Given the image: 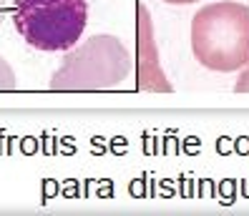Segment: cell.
Masks as SVG:
<instances>
[{
    "label": "cell",
    "mask_w": 249,
    "mask_h": 216,
    "mask_svg": "<svg viewBox=\"0 0 249 216\" xmlns=\"http://www.w3.org/2000/svg\"><path fill=\"white\" fill-rule=\"evenodd\" d=\"M192 53L216 73L244 68L249 63V8L231 0L204 5L192 18Z\"/></svg>",
    "instance_id": "6da1fadb"
},
{
    "label": "cell",
    "mask_w": 249,
    "mask_h": 216,
    "mask_svg": "<svg viewBox=\"0 0 249 216\" xmlns=\"http://www.w3.org/2000/svg\"><path fill=\"white\" fill-rule=\"evenodd\" d=\"M89 23V0H16L13 25L20 38L43 53L73 48Z\"/></svg>",
    "instance_id": "7a4b0ae2"
},
{
    "label": "cell",
    "mask_w": 249,
    "mask_h": 216,
    "mask_svg": "<svg viewBox=\"0 0 249 216\" xmlns=\"http://www.w3.org/2000/svg\"><path fill=\"white\" fill-rule=\"evenodd\" d=\"M234 91H237V93H249V63L244 66V70L239 73L237 85H234Z\"/></svg>",
    "instance_id": "3957f363"
},
{
    "label": "cell",
    "mask_w": 249,
    "mask_h": 216,
    "mask_svg": "<svg viewBox=\"0 0 249 216\" xmlns=\"http://www.w3.org/2000/svg\"><path fill=\"white\" fill-rule=\"evenodd\" d=\"M164 3H171V5H189V3H196V0H164Z\"/></svg>",
    "instance_id": "277c9868"
}]
</instances>
